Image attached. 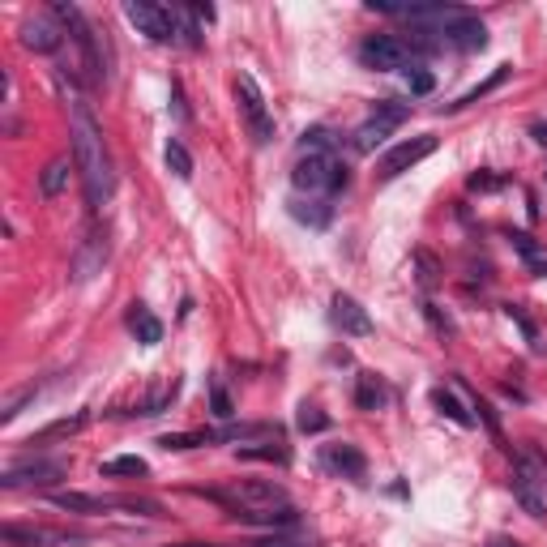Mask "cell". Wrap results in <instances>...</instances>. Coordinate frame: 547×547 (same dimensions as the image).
Returning <instances> with one entry per match:
<instances>
[{
	"mask_svg": "<svg viewBox=\"0 0 547 547\" xmlns=\"http://www.w3.org/2000/svg\"><path fill=\"white\" fill-rule=\"evenodd\" d=\"M300 428H304V432H325L329 419L317 415V406H304V411H300Z\"/></svg>",
	"mask_w": 547,
	"mask_h": 547,
	"instance_id": "obj_31",
	"label": "cell"
},
{
	"mask_svg": "<svg viewBox=\"0 0 547 547\" xmlns=\"http://www.w3.org/2000/svg\"><path fill=\"white\" fill-rule=\"evenodd\" d=\"M162 159H167V167H172V172H176L180 180H189V176H193V154H189V150H184L180 142H167V150H162Z\"/></svg>",
	"mask_w": 547,
	"mask_h": 547,
	"instance_id": "obj_21",
	"label": "cell"
},
{
	"mask_svg": "<svg viewBox=\"0 0 547 547\" xmlns=\"http://www.w3.org/2000/svg\"><path fill=\"white\" fill-rule=\"evenodd\" d=\"M65 475L60 462H43V458H34V462H22V467H9L0 475V487H51V483Z\"/></svg>",
	"mask_w": 547,
	"mask_h": 547,
	"instance_id": "obj_12",
	"label": "cell"
},
{
	"mask_svg": "<svg viewBox=\"0 0 547 547\" xmlns=\"http://www.w3.org/2000/svg\"><path fill=\"white\" fill-rule=\"evenodd\" d=\"M411 116V107L406 103H398V98H381L376 107H372V116L359 125V133H355V145L359 150H376V145L385 142L394 129H403V120Z\"/></svg>",
	"mask_w": 547,
	"mask_h": 547,
	"instance_id": "obj_8",
	"label": "cell"
},
{
	"mask_svg": "<svg viewBox=\"0 0 547 547\" xmlns=\"http://www.w3.org/2000/svg\"><path fill=\"white\" fill-rule=\"evenodd\" d=\"M22 43L31 51H56L65 43V26L56 14H34L22 22Z\"/></svg>",
	"mask_w": 547,
	"mask_h": 547,
	"instance_id": "obj_11",
	"label": "cell"
},
{
	"mask_svg": "<svg viewBox=\"0 0 547 547\" xmlns=\"http://www.w3.org/2000/svg\"><path fill=\"white\" fill-rule=\"evenodd\" d=\"M300 150L304 154H334V137H329V129H308Z\"/></svg>",
	"mask_w": 547,
	"mask_h": 547,
	"instance_id": "obj_24",
	"label": "cell"
},
{
	"mask_svg": "<svg viewBox=\"0 0 547 547\" xmlns=\"http://www.w3.org/2000/svg\"><path fill=\"white\" fill-rule=\"evenodd\" d=\"M385 398H389L385 385H381L376 376H368V372H364V376H359V389H355V403L364 406V411H376V406L385 403Z\"/></svg>",
	"mask_w": 547,
	"mask_h": 547,
	"instance_id": "obj_19",
	"label": "cell"
},
{
	"mask_svg": "<svg viewBox=\"0 0 547 547\" xmlns=\"http://www.w3.org/2000/svg\"><path fill=\"white\" fill-rule=\"evenodd\" d=\"M214 415H218V419H231V415H236V411H231V398H227L218 385H214Z\"/></svg>",
	"mask_w": 547,
	"mask_h": 547,
	"instance_id": "obj_32",
	"label": "cell"
},
{
	"mask_svg": "<svg viewBox=\"0 0 547 547\" xmlns=\"http://www.w3.org/2000/svg\"><path fill=\"white\" fill-rule=\"evenodd\" d=\"M406 86H411V95H432L436 78L428 73V69H411V73H406Z\"/></svg>",
	"mask_w": 547,
	"mask_h": 547,
	"instance_id": "obj_28",
	"label": "cell"
},
{
	"mask_svg": "<svg viewBox=\"0 0 547 547\" xmlns=\"http://www.w3.org/2000/svg\"><path fill=\"white\" fill-rule=\"evenodd\" d=\"M125 17L137 26V34L154 39V43H176L180 34H184L176 9H162V5H150V0H129L125 5Z\"/></svg>",
	"mask_w": 547,
	"mask_h": 547,
	"instance_id": "obj_5",
	"label": "cell"
},
{
	"mask_svg": "<svg viewBox=\"0 0 547 547\" xmlns=\"http://www.w3.org/2000/svg\"><path fill=\"white\" fill-rule=\"evenodd\" d=\"M31 398H34V385H26V389H22V394H14V398L5 403V411H0V423H14V419L22 415V406L31 403Z\"/></svg>",
	"mask_w": 547,
	"mask_h": 547,
	"instance_id": "obj_27",
	"label": "cell"
},
{
	"mask_svg": "<svg viewBox=\"0 0 547 547\" xmlns=\"http://www.w3.org/2000/svg\"><path fill=\"white\" fill-rule=\"evenodd\" d=\"M514 244L522 248V257H531V261H539V248L531 244V236H514Z\"/></svg>",
	"mask_w": 547,
	"mask_h": 547,
	"instance_id": "obj_33",
	"label": "cell"
},
{
	"mask_svg": "<svg viewBox=\"0 0 547 547\" xmlns=\"http://www.w3.org/2000/svg\"><path fill=\"white\" fill-rule=\"evenodd\" d=\"M133 334H137V342H145V347H154V342H162V321L150 312V308H133Z\"/></svg>",
	"mask_w": 547,
	"mask_h": 547,
	"instance_id": "obj_17",
	"label": "cell"
},
{
	"mask_svg": "<svg viewBox=\"0 0 547 547\" xmlns=\"http://www.w3.org/2000/svg\"><path fill=\"white\" fill-rule=\"evenodd\" d=\"M291 184L308 197H334L347 189V162H338V154H304L291 172Z\"/></svg>",
	"mask_w": 547,
	"mask_h": 547,
	"instance_id": "obj_2",
	"label": "cell"
},
{
	"mask_svg": "<svg viewBox=\"0 0 547 547\" xmlns=\"http://www.w3.org/2000/svg\"><path fill=\"white\" fill-rule=\"evenodd\" d=\"M69 184V159H51L43 172H39V193L43 197H60Z\"/></svg>",
	"mask_w": 547,
	"mask_h": 547,
	"instance_id": "obj_18",
	"label": "cell"
},
{
	"mask_svg": "<svg viewBox=\"0 0 547 547\" xmlns=\"http://www.w3.org/2000/svg\"><path fill=\"white\" fill-rule=\"evenodd\" d=\"M0 543L9 547H48V543H65L60 531H43V526H0Z\"/></svg>",
	"mask_w": 547,
	"mask_h": 547,
	"instance_id": "obj_14",
	"label": "cell"
},
{
	"mask_svg": "<svg viewBox=\"0 0 547 547\" xmlns=\"http://www.w3.org/2000/svg\"><path fill=\"white\" fill-rule=\"evenodd\" d=\"M214 500H223L227 514H236V509H283L287 492L274 479H236V483H227V487H218Z\"/></svg>",
	"mask_w": 547,
	"mask_h": 547,
	"instance_id": "obj_4",
	"label": "cell"
},
{
	"mask_svg": "<svg viewBox=\"0 0 547 547\" xmlns=\"http://www.w3.org/2000/svg\"><path fill=\"white\" fill-rule=\"evenodd\" d=\"M206 440H214L209 432H184V436H162L159 445L162 450H193V445H206Z\"/></svg>",
	"mask_w": 547,
	"mask_h": 547,
	"instance_id": "obj_26",
	"label": "cell"
},
{
	"mask_svg": "<svg viewBox=\"0 0 547 547\" xmlns=\"http://www.w3.org/2000/svg\"><path fill=\"white\" fill-rule=\"evenodd\" d=\"M436 150V137H411V142H398L381 159V180H398L403 172H411L415 162H423Z\"/></svg>",
	"mask_w": 547,
	"mask_h": 547,
	"instance_id": "obj_10",
	"label": "cell"
},
{
	"mask_svg": "<svg viewBox=\"0 0 547 547\" xmlns=\"http://www.w3.org/2000/svg\"><path fill=\"white\" fill-rule=\"evenodd\" d=\"M253 547H308V543H295V539H283V534H274V539H261Z\"/></svg>",
	"mask_w": 547,
	"mask_h": 547,
	"instance_id": "obj_34",
	"label": "cell"
},
{
	"mask_svg": "<svg viewBox=\"0 0 547 547\" xmlns=\"http://www.w3.org/2000/svg\"><path fill=\"white\" fill-rule=\"evenodd\" d=\"M334 325H338L342 334H351V338H368L372 334V317L351 295H334Z\"/></svg>",
	"mask_w": 547,
	"mask_h": 547,
	"instance_id": "obj_13",
	"label": "cell"
},
{
	"mask_svg": "<svg viewBox=\"0 0 547 547\" xmlns=\"http://www.w3.org/2000/svg\"><path fill=\"white\" fill-rule=\"evenodd\" d=\"M325 467L359 479V475H364V453L351 450V445H329V450H325Z\"/></svg>",
	"mask_w": 547,
	"mask_h": 547,
	"instance_id": "obj_16",
	"label": "cell"
},
{
	"mask_svg": "<svg viewBox=\"0 0 547 547\" xmlns=\"http://www.w3.org/2000/svg\"><path fill=\"white\" fill-rule=\"evenodd\" d=\"M69 137H73V167L81 176V189H86V201L90 206H107L112 197V159H107V142H103V129H98L95 112L86 107V98L73 95L69 98Z\"/></svg>",
	"mask_w": 547,
	"mask_h": 547,
	"instance_id": "obj_1",
	"label": "cell"
},
{
	"mask_svg": "<svg viewBox=\"0 0 547 547\" xmlns=\"http://www.w3.org/2000/svg\"><path fill=\"white\" fill-rule=\"evenodd\" d=\"M145 462L142 458H112V462H103V475H145Z\"/></svg>",
	"mask_w": 547,
	"mask_h": 547,
	"instance_id": "obj_25",
	"label": "cell"
},
{
	"mask_svg": "<svg viewBox=\"0 0 547 547\" xmlns=\"http://www.w3.org/2000/svg\"><path fill=\"white\" fill-rule=\"evenodd\" d=\"M359 60L376 73H398V69H415L419 60V48L403 34H368L364 43H359Z\"/></svg>",
	"mask_w": 547,
	"mask_h": 547,
	"instance_id": "obj_3",
	"label": "cell"
},
{
	"mask_svg": "<svg viewBox=\"0 0 547 547\" xmlns=\"http://www.w3.org/2000/svg\"><path fill=\"white\" fill-rule=\"evenodd\" d=\"M291 214L308 227H325L329 223V206L325 201H291Z\"/></svg>",
	"mask_w": 547,
	"mask_h": 547,
	"instance_id": "obj_20",
	"label": "cell"
},
{
	"mask_svg": "<svg viewBox=\"0 0 547 547\" xmlns=\"http://www.w3.org/2000/svg\"><path fill=\"white\" fill-rule=\"evenodd\" d=\"M223 440H248V436H274L270 423H244V428H227V432H218Z\"/></svg>",
	"mask_w": 547,
	"mask_h": 547,
	"instance_id": "obj_29",
	"label": "cell"
},
{
	"mask_svg": "<svg viewBox=\"0 0 547 547\" xmlns=\"http://www.w3.org/2000/svg\"><path fill=\"white\" fill-rule=\"evenodd\" d=\"M236 98H240V116H244V125H248V133H253V142L265 145L274 137V116H270V107H265L261 86L248 78V73L236 78Z\"/></svg>",
	"mask_w": 547,
	"mask_h": 547,
	"instance_id": "obj_7",
	"label": "cell"
},
{
	"mask_svg": "<svg viewBox=\"0 0 547 547\" xmlns=\"http://www.w3.org/2000/svg\"><path fill=\"white\" fill-rule=\"evenodd\" d=\"M107 257H112V244H107V231H98V227H90V231L81 236V244L73 248V261H69V274H73V283H90L95 274H103Z\"/></svg>",
	"mask_w": 547,
	"mask_h": 547,
	"instance_id": "obj_9",
	"label": "cell"
},
{
	"mask_svg": "<svg viewBox=\"0 0 547 547\" xmlns=\"http://www.w3.org/2000/svg\"><path fill=\"white\" fill-rule=\"evenodd\" d=\"M432 398H436V406H440V411H445V415H450V419H458L462 428H470V423H475V415H470L467 406H462V403H458V398H453L450 389H436Z\"/></svg>",
	"mask_w": 547,
	"mask_h": 547,
	"instance_id": "obj_22",
	"label": "cell"
},
{
	"mask_svg": "<svg viewBox=\"0 0 547 547\" xmlns=\"http://www.w3.org/2000/svg\"><path fill=\"white\" fill-rule=\"evenodd\" d=\"M78 428H86V415L56 419V423H48V428H43V432H39V436H31V445H34V440L43 445V440H56V436H73V432H78Z\"/></svg>",
	"mask_w": 547,
	"mask_h": 547,
	"instance_id": "obj_23",
	"label": "cell"
},
{
	"mask_svg": "<svg viewBox=\"0 0 547 547\" xmlns=\"http://www.w3.org/2000/svg\"><path fill=\"white\" fill-rule=\"evenodd\" d=\"M240 458H248V462H287V450L265 445V450H240Z\"/></svg>",
	"mask_w": 547,
	"mask_h": 547,
	"instance_id": "obj_30",
	"label": "cell"
},
{
	"mask_svg": "<svg viewBox=\"0 0 547 547\" xmlns=\"http://www.w3.org/2000/svg\"><path fill=\"white\" fill-rule=\"evenodd\" d=\"M180 547H206V543H180Z\"/></svg>",
	"mask_w": 547,
	"mask_h": 547,
	"instance_id": "obj_35",
	"label": "cell"
},
{
	"mask_svg": "<svg viewBox=\"0 0 547 547\" xmlns=\"http://www.w3.org/2000/svg\"><path fill=\"white\" fill-rule=\"evenodd\" d=\"M514 496L526 514H547V467L539 458H517L514 462Z\"/></svg>",
	"mask_w": 547,
	"mask_h": 547,
	"instance_id": "obj_6",
	"label": "cell"
},
{
	"mask_svg": "<svg viewBox=\"0 0 547 547\" xmlns=\"http://www.w3.org/2000/svg\"><path fill=\"white\" fill-rule=\"evenodd\" d=\"M51 505L56 509H69V514H107L125 500H103V496H86V492H51Z\"/></svg>",
	"mask_w": 547,
	"mask_h": 547,
	"instance_id": "obj_15",
	"label": "cell"
}]
</instances>
